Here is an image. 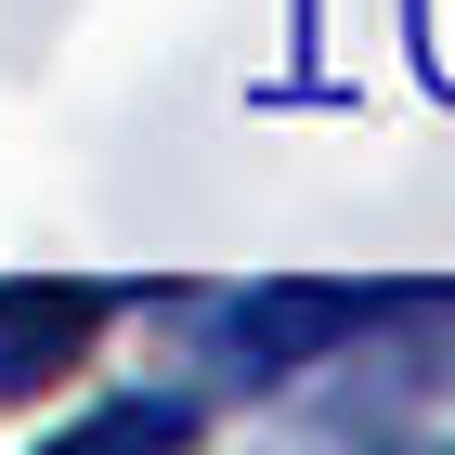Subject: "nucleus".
Here are the masks:
<instances>
[{
	"mask_svg": "<svg viewBox=\"0 0 455 455\" xmlns=\"http://www.w3.org/2000/svg\"><path fill=\"white\" fill-rule=\"evenodd\" d=\"M92 325H105L92 286H0V390L66 378L78 351H92Z\"/></svg>",
	"mask_w": 455,
	"mask_h": 455,
	"instance_id": "obj_1",
	"label": "nucleus"
}]
</instances>
